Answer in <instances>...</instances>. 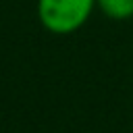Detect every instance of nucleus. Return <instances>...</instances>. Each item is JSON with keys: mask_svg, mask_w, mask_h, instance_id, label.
I'll return each mask as SVG.
<instances>
[{"mask_svg": "<svg viewBox=\"0 0 133 133\" xmlns=\"http://www.w3.org/2000/svg\"><path fill=\"white\" fill-rule=\"evenodd\" d=\"M96 8L112 21L133 19V0H96Z\"/></svg>", "mask_w": 133, "mask_h": 133, "instance_id": "obj_2", "label": "nucleus"}, {"mask_svg": "<svg viewBox=\"0 0 133 133\" xmlns=\"http://www.w3.org/2000/svg\"><path fill=\"white\" fill-rule=\"evenodd\" d=\"M96 10V0H37L35 12L39 25L54 35L79 31Z\"/></svg>", "mask_w": 133, "mask_h": 133, "instance_id": "obj_1", "label": "nucleus"}]
</instances>
